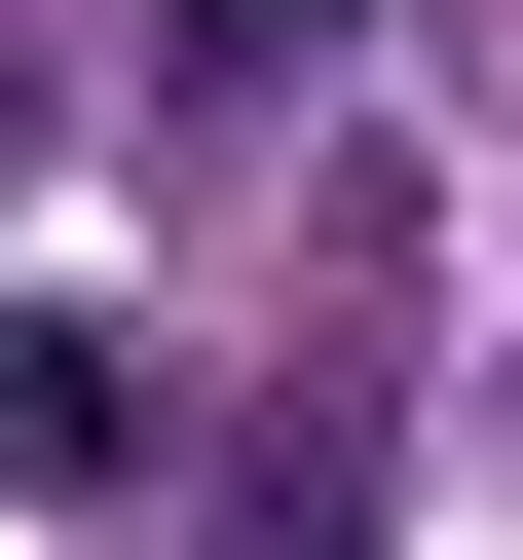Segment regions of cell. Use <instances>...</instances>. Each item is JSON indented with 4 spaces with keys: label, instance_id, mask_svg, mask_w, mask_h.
<instances>
[{
    "label": "cell",
    "instance_id": "obj_2",
    "mask_svg": "<svg viewBox=\"0 0 523 560\" xmlns=\"http://www.w3.org/2000/svg\"><path fill=\"white\" fill-rule=\"evenodd\" d=\"M337 38H374V0H150V75H187V113H300Z\"/></svg>",
    "mask_w": 523,
    "mask_h": 560
},
{
    "label": "cell",
    "instance_id": "obj_1",
    "mask_svg": "<svg viewBox=\"0 0 523 560\" xmlns=\"http://www.w3.org/2000/svg\"><path fill=\"white\" fill-rule=\"evenodd\" d=\"M150 448V337H75V300H0V486H113Z\"/></svg>",
    "mask_w": 523,
    "mask_h": 560
},
{
    "label": "cell",
    "instance_id": "obj_3",
    "mask_svg": "<svg viewBox=\"0 0 523 560\" xmlns=\"http://www.w3.org/2000/svg\"><path fill=\"white\" fill-rule=\"evenodd\" d=\"M0 113H38V75H0Z\"/></svg>",
    "mask_w": 523,
    "mask_h": 560
}]
</instances>
